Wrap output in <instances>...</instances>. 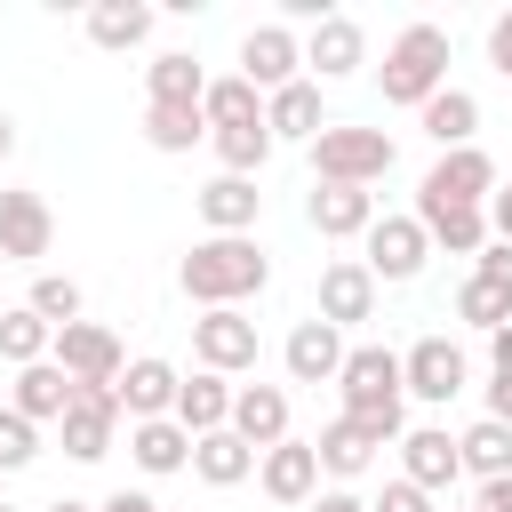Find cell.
I'll list each match as a JSON object with an SVG mask.
<instances>
[{"instance_id":"6da1fadb","label":"cell","mask_w":512,"mask_h":512,"mask_svg":"<svg viewBox=\"0 0 512 512\" xmlns=\"http://www.w3.org/2000/svg\"><path fill=\"white\" fill-rule=\"evenodd\" d=\"M176 288L200 312H240L248 296L272 288V256L256 240H192V256L176 264Z\"/></svg>"},{"instance_id":"7a4b0ae2","label":"cell","mask_w":512,"mask_h":512,"mask_svg":"<svg viewBox=\"0 0 512 512\" xmlns=\"http://www.w3.org/2000/svg\"><path fill=\"white\" fill-rule=\"evenodd\" d=\"M376 88H384V104L424 112V104L448 88V24H432V16L400 24L392 48H384V64H376Z\"/></svg>"},{"instance_id":"3957f363","label":"cell","mask_w":512,"mask_h":512,"mask_svg":"<svg viewBox=\"0 0 512 512\" xmlns=\"http://www.w3.org/2000/svg\"><path fill=\"white\" fill-rule=\"evenodd\" d=\"M392 160H400V144H392L384 128H344V120H328L320 144H312V184H384Z\"/></svg>"},{"instance_id":"277c9868","label":"cell","mask_w":512,"mask_h":512,"mask_svg":"<svg viewBox=\"0 0 512 512\" xmlns=\"http://www.w3.org/2000/svg\"><path fill=\"white\" fill-rule=\"evenodd\" d=\"M344 416H384V408H408V376H400V352L392 344H352L344 352Z\"/></svg>"},{"instance_id":"5b68a950","label":"cell","mask_w":512,"mask_h":512,"mask_svg":"<svg viewBox=\"0 0 512 512\" xmlns=\"http://www.w3.org/2000/svg\"><path fill=\"white\" fill-rule=\"evenodd\" d=\"M424 256H432V240H424L416 208H408V216H376L368 240H360V264L376 272V288H408V280L424 272Z\"/></svg>"},{"instance_id":"8992f818","label":"cell","mask_w":512,"mask_h":512,"mask_svg":"<svg viewBox=\"0 0 512 512\" xmlns=\"http://www.w3.org/2000/svg\"><path fill=\"white\" fill-rule=\"evenodd\" d=\"M400 376H408V400L448 408V400L472 384V360H464V344H456V336H416V344L400 352Z\"/></svg>"},{"instance_id":"52a82bcc","label":"cell","mask_w":512,"mask_h":512,"mask_svg":"<svg viewBox=\"0 0 512 512\" xmlns=\"http://www.w3.org/2000/svg\"><path fill=\"white\" fill-rule=\"evenodd\" d=\"M56 440H64L72 464H104L112 440H120V400H112V384H80L72 408H64V424H56Z\"/></svg>"},{"instance_id":"ba28073f","label":"cell","mask_w":512,"mask_h":512,"mask_svg":"<svg viewBox=\"0 0 512 512\" xmlns=\"http://www.w3.org/2000/svg\"><path fill=\"white\" fill-rule=\"evenodd\" d=\"M496 160L480 152V144H464V152H440L432 168H424V184H416V200H448V208H488L496 200Z\"/></svg>"},{"instance_id":"9c48e42d","label":"cell","mask_w":512,"mask_h":512,"mask_svg":"<svg viewBox=\"0 0 512 512\" xmlns=\"http://www.w3.org/2000/svg\"><path fill=\"white\" fill-rule=\"evenodd\" d=\"M256 352H264V336H256L248 312H200V320H192V360H200L208 376H248Z\"/></svg>"},{"instance_id":"30bf717a","label":"cell","mask_w":512,"mask_h":512,"mask_svg":"<svg viewBox=\"0 0 512 512\" xmlns=\"http://www.w3.org/2000/svg\"><path fill=\"white\" fill-rule=\"evenodd\" d=\"M72 384H120V368H128V352H120V336L104 328V320H72V328H56V352H48Z\"/></svg>"},{"instance_id":"8fae6325","label":"cell","mask_w":512,"mask_h":512,"mask_svg":"<svg viewBox=\"0 0 512 512\" xmlns=\"http://www.w3.org/2000/svg\"><path fill=\"white\" fill-rule=\"evenodd\" d=\"M176 392H184V368H176V360H160V352H136V360L120 368V384H112V400H120V416H128V424L176 416Z\"/></svg>"},{"instance_id":"7c38bea8","label":"cell","mask_w":512,"mask_h":512,"mask_svg":"<svg viewBox=\"0 0 512 512\" xmlns=\"http://www.w3.org/2000/svg\"><path fill=\"white\" fill-rule=\"evenodd\" d=\"M48 248H56V208L40 192L8 184L0 192V264H40Z\"/></svg>"},{"instance_id":"4fadbf2b","label":"cell","mask_w":512,"mask_h":512,"mask_svg":"<svg viewBox=\"0 0 512 512\" xmlns=\"http://www.w3.org/2000/svg\"><path fill=\"white\" fill-rule=\"evenodd\" d=\"M240 80H256L264 96H280L288 80H304V40H296V24H248V40H240Z\"/></svg>"},{"instance_id":"5bb4252c","label":"cell","mask_w":512,"mask_h":512,"mask_svg":"<svg viewBox=\"0 0 512 512\" xmlns=\"http://www.w3.org/2000/svg\"><path fill=\"white\" fill-rule=\"evenodd\" d=\"M256 488H264L272 504H288V512H304V504L320 496V448L288 432L280 448H264V456H256Z\"/></svg>"},{"instance_id":"9a60e30c","label":"cell","mask_w":512,"mask_h":512,"mask_svg":"<svg viewBox=\"0 0 512 512\" xmlns=\"http://www.w3.org/2000/svg\"><path fill=\"white\" fill-rule=\"evenodd\" d=\"M192 200H200V224H208V240H256V216H264V192H256V176H208Z\"/></svg>"},{"instance_id":"2e32d148","label":"cell","mask_w":512,"mask_h":512,"mask_svg":"<svg viewBox=\"0 0 512 512\" xmlns=\"http://www.w3.org/2000/svg\"><path fill=\"white\" fill-rule=\"evenodd\" d=\"M376 216H384V208H376L368 184H312V192H304V224H312L320 240H368Z\"/></svg>"},{"instance_id":"e0dca14e","label":"cell","mask_w":512,"mask_h":512,"mask_svg":"<svg viewBox=\"0 0 512 512\" xmlns=\"http://www.w3.org/2000/svg\"><path fill=\"white\" fill-rule=\"evenodd\" d=\"M344 352H352V344H344V328H328V320L312 312V320H296V328H288L280 368H288V384H336V376H344Z\"/></svg>"},{"instance_id":"ac0fdd59","label":"cell","mask_w":512,"mask_h":512,"mask_svg":"<svg viewBox=\"0 0 512 512\" xmlns=\"http://www.w3.org/2000/svg\"><path fill=\"white\" fill-rule=\"evenodd\" d=\"M400 480H416L424 496L456 488L464 480V456H456V432L448 424H408L400 432Z\"/></svg>"},{"instance_id":"d6986e66","label":"cell","mask_w":512,"mask_h":512,"mask_svg":"<svg viewBox=\"0 0 512 512\" xmlns=\"http://www.w3.org/2000/svg\"><path fill=\"white\" fill-rule=\"evenodd\" d=\"M360 64H368V32H360L352 16H320V24L304 32V80L328 88V80H352Z\"/></svg>"},{"instance_id":"ffe728a7","label":"cell","mask_w":512,"mask_h":512,"mask_svg":"<svg viewBox=\"0 0 512 512\" xmlns=\"http://www.w3.org/2000/svg\"><path fill=\"white\" fill-rule=\"evenodd\" d=\"M320 320H328V328H360V320H376V272H368L360 256L320 264Z\"/></svg>"},{"instance_id":"44dd1931","label":"cell","mask_w":512,"mask_h":512,"mask_svg":"<svg viewBox=\"0 0 512 512\" xmlns=\"http://www.w3.org/2000/svg\"><path fill=\"white\" fill-rule=\"evenodd\" d=\"M264 128H272V144H320V128H328L320 80H288L280 96H264Z\"/></svg>"},{"instance_id":"7402d4cb","label":"cell","mask_w":512,"mask_h":512,"mask_svg":"<svg viewBox=\"0 0 512 512\" xmlns=\"http://www.w3.org/2000/svg\"><path fill=\"white\" fill-rule=\"evenodd\" d=\"M232 432L264 456V448H280L288 440V384H240L232 392Z\"/></svg>"},{"instance_id":"603a6c76","label":"cell","mask_w":512,"mask_h":512,"mask_svg":"<svg viewBox=\"0 0 512 512\" xmlns=\"http://www.w3.org/2000/svg\"><path fill=\"white\" fill-rule=\"evenodd\" d=\"M416 128H424V136H432L440 152H464V144H480V96L448 80V88H440V96H432V104L416 112Z\"/></svg>"},{"instance_id":"cb8c5ba5","label":"cell","mask_w":512,"mask_h":512,"mask_svg":"<svg viewBox=\"0 0 512 512\" xmlns=\"http://www.w3.org/2000/svg\"><path fill=\"white\" fill-rule=\"evenodd\" d=\"M416 224H424V240L432 248H448V256H480L496 232H488V208H448V200H416Z\"/></svg>"},{"instance_id":"d4e9b609","label":"cell","mask_w":512,"mask_h":512,"mask_svg":"<svg viewBox=\"0 0 512 512\" xmlns=\"http://www.w3.org/2000/svg\"><path fill=\"white\" fill-rule=\"evenodd\" d=\"M72 392H80V384H72L56 360H40V368H16V384H8V408H16V416H32V424H64Z\"/></svg>"},{"instance_id":"484cf974","label":"cell","mask_w":512,"mask_h":512,"mask_svg":"<svg viewBox=\"0 0 512 512\" xmlns=\"http://www.w3.org/2000/svg\"><path fill=\"white\" fill-rule=\"evenodd\" d=\"M312 448H320V480H336V488H352V480H360V472H368V464L384 456V448H376V440H368V432H360L352 416H328Z\"/></svg>"},{"instance_id":"4316f807","label":"cell","mask_w":512,"mask_h":512,"mask_svg":"<svg viewBox=\"0 0 512 512\" xmlns=\"http://www.w3.org/2000/svg\"><path fill=\"white\" fill-rule=\"evenodd\" d=\"M80 24H88V40H96L104 56H128V48H144V40H152V24H160V16H152L144 0H96Z\"/></svg>"},{"instance_id":"83f0119b","label":"cell","mask_w":512,"mask_h":512,"mask_svg":"<svg viewBox=\"0 0 512 512\" xmlns=\"http://www.w3.org/2000/svg\"><path fill=\"white\" fill-rule=\"evenodd\" d=\"M144 88H152V104L200 112V96H208V72H200V56H192V48H160V56L144 64Z\"/></svg>"},{"instance_id":"f1b7e54d","label":"cell","mask_w":512,"mask_h":512,"mask_svg":"<svg viewBox=\"0 0 512 512\" xmlns=\"http://www.w3.org/2000/svg\"><path fill=\"white\" fill-rule=\"evenodd\" d=\"M128 456H136V472H152V480H168V472H184V464H192V432H184L176 416H152V424H128Z\"/></svg>"},{"instance_id":"f546056e","label":"cell","mask_w":512,"mask_h":512,"mask_svg":"<svg viewBox=\"0 0 512 512\" xmlns=\"http://www.w3.org/2000/svg\"><path fill=\"white\" fill-rule=\"evenodd\" d=\"M200 120H208V136H224V128H264V88L240 80V72H224V80H208Z\"/></svg>"},{"instance_id":"4dcf8cb0","label":"cell","mask_w":512,"mask_h":512,"mask_svg":"<svg viewBox=\"0 0 512 512\" xmlns=\"http://www.w3.org/2000/svg\"><path fill=\"white\" fill-rule=\"evenodd\" d=\"M232 392H240L232 376H208V368L184 376V392H176V424H184L192 440H200V432H224V424H232Z\"/></svg>"},{"instance_id":"1f68e13d","label":"cell","mask_w":512,"mask_h":512,"mask_svg":"<svg viewBox=\"0 0 512 512\" xmlns=\"http://www.w3.org/2000/svg\"><path fill=\"white\" fill-rule=\"evenodd\" d=\"M192 472H200L208 488H240V480L256 472V448H248L232 424H224V432H200V440H192Z\"/></svg>"},{"instance_id":"d6a6232c","label":"cell","mask_w":512,"mask_h":512,"mask_svg":"<svg viewBox=\"0 0 512 512\" xmlns=\"http://www.w3.org/2000/svg\"><path fill=\"white\" fill-rule=\"evenodd\" d=\"M456 456H464V472H472V480H512V424L472 416V424L456 432Z\"/></svg>"},{"instance_id":"836d02e7","label":"cell","mask_w":512,"mask_h":512,"mask_svg":"<svg viewBox=\"0 0 512 512\" xmlns=\"http://www.w3.org/2000/svg\"><path fill=\"white\" fill-rule=\"evenodd\" d=\"M48 352H56V328L32 304H0V360L8 368H40Z\"/></svg>"},{"instance_id":"e575fe53","label":"cell","mask_w":512,"mask_h":512,"mask_svg":"<svg viewBox=\"0 0 512 512\" xmlns=\"http://www.w3.org/2000/svg\"><path fill=\"white\" fill-rule=\"evenodd\" d=\"M456 320H464V328H480V336L512 328V288H496V280L464 272V288H456Z\"/></svg>"},{"instance_id":"d590c367","label":"cell","mask_w":512,"mask_h":512,"mask_svg":"<svg viewBox=\"0 0 512 512\" xmlns=\"http://www.w3.org/2000/svg\"><path fill=\"white\" fill-rule=\"evenodd\" d=\"M208 136V120L200 112H176V104H144V144L152 152H192Z\"/></svg>"},{"instance_id":"8d00e7d4","label":"cell","mask_w":512,"mask_h":512,"mask_svg":"<svg viewBox=\"0 0 512 512\" xmlns=\"http://www.w3.org/2000/svg\"><path fill=\"white\" fill-rule=\"evenodd\" d=\"M208 144H216L224 176H264V160H272V128H224V136H208Z\"/></svg>"},{"instance_id":"74e56055","label":"cell","mask_w":512,"mask_h":512,"mask_svg":"<svg viewBox=\"0 0 512 512\" xmlns=\"http://www.w3.org/2000/svg\"><path fill=\"white\" fill-rule=\"evenodd\" d=\"M24 304H32L48 328H72V320H80V280H72V272H40Z\"/></svg>"},{"instance_id":"f35d334b","label":"cell","mask_w":512,"mask_h":512,"mask_svg":"<svg viewBox=\"0 0 512 512\" xmlns=\"http://www.w3.org/2000/svg\"><path fill=\"white\" fill-rule=\"evenodd\" d=\"M32 456H40V424L16 416V408H0V472H24Z\"/></svg>"},{"instance_id":"ab89813d","label":"cell","mask_w":512,"mask_h":512,"mask_svg":"<svg viewBox=\"0 0 512 512\" xmlns=\"http://www.w3.org/2000/svg\"><path fill=\"white\" fill-rule=\"evenodd\" d=\"M368 512H440V504H432L416 480H384V488L368 496Z\"/></svg>"},{"instance_id":"60d3db41","label":"cell","mask_w":512,"mask_h":512,"mask_svg":"<svg viewBox=\"0 0 512 512\" xmlns=\"http://www.w3.org/2000/svg\"><path fill=\"white\" fill-rule=\"evenodd\" d=\"M472 272H480V280H496V288H512V240H488V248L472 256Z\"/></svg>"},{"instance_id":"b9f144b4","label":"cell","mask_w":512,"mask_h":512,"mask_svg":"<svg viewBox=\"0 0 512 512\" xmlns=\"http://www.w3.org/2000/svg\"><path fill=\"white\" fill-rule=\"evenodd\" d=\"M488 64H496V72L512 80V8H504V16L488 24Z\"/></svg>"},{"instance_id":"7bdbcfd3","label":"cell","mask_w":512,"mask_h":512,"mask_svg":"<svg viewBox=\"0 0 512 512\" xmlns=\"http://www.w3.org/2000/svg\"><path fill=\"white\" fill-rule=\"evenodd\" d=\"M488 416H496V424H512V368H496V376H488Z\"/></svg>"},{"instance_id":"ee69618b","label":"cell","mask_w":512,"mask_h":512,"mask_svg":"<svg viewBox=\"0 0 512 512\" xmlns=\"http://www.w3.org/2000/svg\"><path fill=\"white\" fill-rule=\"evenodd\" d=\"M472 512H512V480H480L472 488Z\"/></svg>"},{"instance_id":"f6af8a7d","label":"cell","mask_w":512,"mask_h":512,"mask_svg":"<svg viewBox=\"0 0 512 512\" xmlns=\"http://www.w3.org/2000/svg\"><path fill=\"white\" fill-rule=\"evenodd\" d=\"M304 512H368V496H352V488H320Z\"/></svg>"},{"instance_id":"bcb514c9","label":"cell","mask_w":512,"mask_h":512,"mask_svg":"<svg viewBox=\"0 0 512 512\" xmlns=\"http://www.w3.org/2000/svg\"><path fill=\"white\" fill-rule=\"evenodd\" d=\"M488 232H496V240H512V176H504V184H496V200H488Z\"/></svg>"},{"instance_id":"7dc6e473","label":"cell","mask_w":512,"mask_h":512,"mask_svg":"<svg viewBox=\"0 0 512 512\" xmlns=\"http://www.w3.org/2000/svg\"><path fill=\"white\" fill-rule=\"evenodd\" d=\"M96 512H160V504H152V496H144V488H112V496H104V504H96Z\"/></svg>"},{"instance_id":"c3c4849f","label":"cell","mask_w":512,"mask_h":512,"mask_svg":"<svg viewBox=\"0 0 512 512\" xmlns=\"http://www.w3.org/2000/svg\"><path fill=\"white\" fill-rule=\"evenodd\" d=\"M488 368H512V328H496V336H488Z\"/></svg>"},{"instance_id":"681fc988","label":"cell","mask_w":512,"mask_h":512,"mask_svg":"<svg viewBox=\"0 0 512 512\" xmlns=\"http://www.w3.org/2000/svg\"><path fill=\"white\" fill-rule=\"evenodd\" d=\"M8 152H16V112L0 104V160H8Z\"/></svg>"},{"instance_id":"f907efd6","label":"cell","mask_w":512,"mask_h":512,"mask_svg":"<svg viewBox=\"0 0 512 512\" xmlns=\"http://www.w3.org/2000/svg\"><path fill=\"white\" fill-rule=\"evenodd\" d=\"M40 512H96V504H80V496H56V504H40Z\"/></svg>"},{"instance_id":"816d5d0a","label":"cell","mask_w":512,"mask_h":512,"mask_svg":"<svg viewBox=\"0 0 512 512\" xmlns=\"http://www.w3.org/2000/svg\"><path fill=\"white\" fill-rule=\"evenodd\" d=\"M0 512H16V504H8V496H0Z\"/></svg>"}]
</instances>
